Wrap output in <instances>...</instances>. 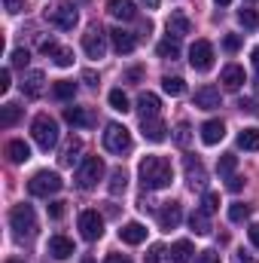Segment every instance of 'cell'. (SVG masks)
<instances>
[{
    "mask_svg": "<svg viewBox=\"0 0 259 263\" xmlns=\"http://www.w3.org/2000/svg\"><path fill=\"white\" fill-rule=\"evenodd\" d=\"M82 80H85L89 86H98V77H95V70H85V73H82Z\"/></svg>",
    "mask_w": 259,
    "mask_h": 263,
    "instance_id": "db71d44e",
    "label": "cell"
},
{
    "mask_svg": "<svg viewBox=\"0 0 259 263\" xmlns=\"http://www.w3.org/2000/svg\"><path fill=\"white\" fill-rule=\"evenodd\" d=\"M82 263H95V260H92V257H85V260H82Z\"/></svg>",
    "mask_w": 259,
    "mask_h": 263,
    "instance_id": "91938a15",
    "label": "cell"
},
{
    "mask_svg": "<svg viewBox=\"0 0 259 263\" xmlns=\"http://www.w3.org/2000/svg\"><path fill=\"white\" fill-rule=\"evenodd\" d=\"M9 223H12L15 239H31L37 233V214H34L31 205H15L9 211Z\"/></svg>",
    "mask_w": 259,
    "mask_h": 263,
    "instance_id": "3957f363",
    "label": "cell"
},
{
    "mask_svg": "<svg viewBox=\"0 0 259 263\" xmlns=\"http://www.w3.org/2000/svg\"><path fill=\"white\" fill-rule=\"evenodd\" d=\"M223 104V98H220V89L217 86H201L198 92H195V107H201V110H217Z\"/></svg>",
    "mask_w": 259,
    "mask_h": 263,
    "instance_id": "5bb4252c",
    "label": "cell"
},
{
    "mask_svg": "<svg viewBox=\"0 0 259 263\" xmlns=\"http://www.w3.org/2000/svg\"><path fill=\"white\" fill-rule=\"evenodd\" d=\"M9 86H12V77H9V70H0V92H9Z\"/></svg>",
    "mask_w": 259,
    "mask_h": 263,
    "instance_id": "681fc988",
    "label": "cell"
},
{
    "mask_svg": "<svg viewBox=\"0 0 259 263\" xmlns=\"http://www.w3.org/2000/svg\"><path fill=\"white\" fill-rule=\"evenodd\" d=\"M174 263H189L192 260V242H186V239H180V242H174L171 245V254H168Z\"/></svg>",
    "mask_w": 259,
    "mask_h": 263,
    "instance_id": "f1b7e54d",
    "label": "cell"
},
{
    "mask_svg": "<svg viewBox=\"0 0 259 263\" xmlns=\"http://www.w3.org/2000/svg\"><path fill=\"white\" fill-rule=\"evenodd\" d=\"M52 59H55V65H58V67H70V65H73V49L58 46V49L52 52Z\"/></svg>",
    "mask_w": 259,
    "mask_h": 263,
    "instance_id": "ab89813d",
    "label": "cell"
},
{
    "mask_svg": "<svg viewBox=\"0 0 259 263\" xmlns=\"http://www.w3.org/2000/svg\"><path fill=\"white\" fill-rule=\"evenodd\" d=\"M189 65H192V70H198V73H204V70L213 67V46H210L207 40H195L192 43V49H189Z\"/></svg>",
    "mask_w": 259,
    "mask_h": 263,
    "instance_id": "30bf717a",
    "label": "cell"
},
{
    "mask_svg": "<svg viewBox=\"0 0 259 263\" xmlns=\"http://www.w3.org/2000/svg\"><path fill=\"white\" fill-rule=\"evenodd\" d=\"M18 117H21V107H18V104H3V107H0V126H3V129L15 126Z\"/></svg>",
    "mask_w": 259,
    "mask_h": 263,
    "instance_id": "4dcf8cb0",
    "label": "cell"
},
{
    "mask_svg": "<svg viewBox=\"0 0 259 263\" xmlns=\"http://www.w3.org/2000/svg\"><path fill=\"white\" fill-rule=\"evenodd\" d=\"M238 147L241 150H259V129H244L238 135Z\"/></svg>",
    "mask_w": 259,
    "mask_h": 263,
    "instance_id": "d6a6232c",
    "label": "cell"
},
{
    "mask_svg": "<svg viewBox=\"0 0 259 263\" xmlns=\"http://www.w3.org/2000/svg\"><path fill=\"white\" fill-rule=\"evenodd\" d=\"M125 187H128V175H125V168H113V172H110V184H107L110 196H122Z\"/></svg>",
    "mask_w": 259,
    "mask_h": 263,
    "instance_id": "83f0119b",
    "label": "cell"
},
{
    "mask_svg": "<svg viewBox=\"0 0 259 263\" xmlns=\"http://www.w3.org/2000/svg\"><path fill=\"white\" fill-rule=\"evenodd\" d=\"M61 187H64V181H61L55 172H37V175L28 181L31 196H52V193H58Z\"/></svg>",
    "mask_w": 259,
    "mask_h": 263,
    "instance_id": "8992f818",
    "label": "cell"
},
{
    "mask_svg": "<svg viewBox=\"0 0 259 263\" xmlns=\"http://www.w3.org/2000/svg\"><path fill=\"white\" fill-rule=\"evenodd\" d=\"M104 263H131V260L125 257V254H110V257H107Z\"/></svg>",
    "mask_w": 259,
    "mask_h": 263,
    "instance_id": "f5cc1de1",
    "label": "cell"
},
{
    "mask_svg": "<svg viewBox=\"0 0 259 263\" xmlns=\"http://www.w3.org/2000/svg\"><path fill=\"white\" fill-rule=\"evenodd\" d=\"M49 254H52L55 260H67V257L73 254V242H70L67 236H52V239H49Z\"/></svg>",
    "mask_w": 259,
    "mask_h": 263,
    "instance_id": "cb8c5ba5",
    "label": "cell"
},
{
    "mask_svg": "<svg viewBox=\"0 0 259 263\" xmlns=\"http://www.w3.org/2000/svg\"><path fill=\"white\" fill-rule=\"evenodd\" d=\"M213 3H220V6H229V3H232V0H213Z\"/></svg>",
    "mask_w": 259,
    "mask_h": 263,
    "instance_id": "680465c9",
    "label": "cell"
},
{
    "mask_svg": "<svg viewBox=\"0 0 259 263\" xmlns=\"http://www.w3.org/2000/svg\"><path fill=\"white\" fill-rule=\"evenodd\" d=\"M247 236H250V242L259 248V223H250V230H247Z\"/></svg>",
    "mask_w": 259,
    "mask_h": 263,
    "instance_id": "f907efd6",
    "label": "cell"
},
{
    "mask_svg": "<svg viewBox=\"0 0 259 263\" xmlns=\"http://www.w3.org/2000/svg\"><path fill=\"white\" fill-rule=\"evenodd\" d=\"M128 80H131V83H134V80H140V67H131V70H128Z\"/></svg>",
    "mask_w": 259,
    "mask_h": 263,
    "instance_id": "11a10c76",
    "label": "cell"
},
{
    "mask_svg": "<svg viewBox=\"0 0 259 263\" xmlns=\"http://www.w3.org/2000/svg\"><path fill=\"white\" fill-rule=\"evenodd\" d=\"M232 263H256V260H253L250 254H244V251H238V254L232 257Z\"/></svg>",
    "mask_w": 259,
    "mask_h": 263,
    "instance_id": "816d5d0a",
    "label": "cell"
},
{
    "mask_svg": "<svg viewBox=\"0 0 259 263\" xmlns=\"http://www.w3.org/2000/svg\"><path fill=\"white\" fill-rule=\"evenodd\" d=\"M49 217L52 220H61L64 217V202H49Z\"/></svg>",
    "mask_w": 259,
    "mask_h": 263,
    "instance_id": "bcb514c9",
    "label": "cell"
},
{
    "mask_svg": "<svg viewBox=\"0 0 259 263\" xmlns=\"http://www.w3.org/2000/svg\"><path fill=\"white\" fill-rule=\"evenodd\" d=\"M107 98H110V107H113V110H119V114L131 110V107H128V95H125L122 89H113V92H110Z\"/></svg>",
    "mask_w": 259,
    "mask_h": 263,
    "instance_id": "8d00e7d4",
    "label": "cell"
},
{
    "mask_svg": "<svg viewBox=\"0 0 259 263\" xmlns=\"http://www.w3.org/2000/svg\"><path fill=\"white\" fill-rule=\"evenodd\" d=\"M226 187H229V190H232V193H238V190H241V187H244V178H241V175H232V178H229V184H226Z\"/></svg>",
    "mask_w": 259,
    "mask_h": 263,
    "instance_id": "7dc6e473",
    "label": "cell"
},
{
    "mask_svg": "<svg viewBox=\"0 0 259 263\" xmlns=\"http://www.w3.org/2000/svg\"><path fill=\"white\" fill-rule=\"evenodd\" d=\"M137 175H140L143 190H165L174 181V168L165 156H143L137 165Z\"/></svg>",
    "mask_w": 259,
    "mask_h": 263,
    "instance_id": "6da1fadb",
    "label": "cell"
},
{
    "mask_svg": "<svg viewBox=\"0 0 259 263\" xmlns=\"http://www.w3.org/2000/svg\"><path fill=\"white\" fill-rule=\"evenodd\" d=\"M101 178H104V159L101 156H85L76 168V187L79 190H95Z\"/></svg>",
    "mask_w": 259,
    "mask_h": 263,
    "instance_id": "7a4b0ae2",
    "label": "cell"
},
{
    "mask_svg": "<svg viewBox=\"0 0 259 263\" xmlns=\"http://www.w3.org/2000/svg\"><path fill=\"white\" fill-rule=\"evenodd\" d=\"M31 135H34V141H37L40 150H52L58 144V123L49 114H40L34 120V126H31Z\"/></svg>",
    "mask_w": 259,
    "mask_h": 263,
    "instance_id": "277c9868",
    "label": "cell"
},
{
    "mask_svg": "<svg viewBox=\"0 0 259 263\" xmlns=\"http://www.w3.org/2000/svg\"><path fill=\"white\" fill-rule=\"evenodd\" d=\"M238 46H241V37H238V34H229V37L223 40V49H226V52H238Z\"/></svg>",
    "mask_w": 259,
    "mask_h": 263,
    "instance_id": "f6af8a7d",
    "label": "cell"
},
{
    "mask_svg": "<svg viewBox=\"0 0 259 263\" xmlns=\"http://www.w3.org/2000/svg\"><path fill=\"white\" fill-rule=\"evenodd\" d=\"M189 227H192L198 236H207V233H210V214H204L201 208L192 211V214H189Z\"/></svg>",
    "mask_w": 259,
    "mask_h": 263,
    "instance_id": "f546056e",
    "label": "cell"
},
{
    "mask_svg": "<svg viewBox=\"0 0 259 263\" xmlns=\"http://www.w3.org/2000/svg\"><path fill=\"white\" fill-rule=\"evenodd\" d=\"M79 236L85 239V242H98L101 236H104V217L98 214V211H82L79 214Z\"/></svg>",
    "mask_w": 259,
    "mask_h": 263,
    "instance_id": "9c48e42d",
    "label": "cell"
},
{
    "mask_svg": "<svg viewBox=\"0 0 259 263\" xmlns=\"http://www.w3.org/2000/svg\"><path fill=\"white\" fill-rule=\"evenodd\" d=\"M223 135H226V126H223V120H207V123L201 126V141H204L207 147L220 144V141H223Z\"/></svg>",
    "mask_w": 259,
    "mask_h": 263,
    "instance_id": "44dd1931",
    "label": "cell"
},
{
    "mask_svg": "<svg viewBox=\"0 0 259 263\" xmlns=\"http://www.w3.org/2000/svg\"><path fill=\"white\" fill-rule=\"evenodd\" d=\"M6 156H9V162L21 165V162L31 159V147H28L25 141H9V144H6Z\"/></svg>",
    "mask_w": 259,
    "mask_h": 263,
    "instance_id": "d4e9b609",
    "label": "cell"
},
{
    "mask_svg": "<svg viewBox=\"0 0 259 263\" xmlns=\"http://www.w3.org/2000/svg\"><path fill=\"white\" fill-rule=\"evenodd\" d=\"M235 165H238V156H235V153H223V156H220V162H217V172H220L223 178H232Z\"/></svg>",
    "mask_w": 259,
    "mask_h": 263,
    "instance_id": "e575fe53",
    "label": "cell"
},
{
    "mask_svg": "<svg viewBox=\"0 0 259 263\" xmlns=\"http://www.w3.org/2000/svg\"><path fill=\"white\" fill-rule=\"evenodd\" d=\"M156 52H159V59H180V40L168 34L165 40H159Z\"/></svg>",
    "mask_w": 259,
    "mask_h": 263,
    "instance_id": "4316f807",
    "label": "cell"
},
{
    "mask_svg": "<svg viewBox=\"0 0 259 263\" xmlns=\"http://www.w3.org/2000/svg\"><path fill=\"white\" fill-rule=\"evenodd\" d=\"M192 31V22H189V15L186 12H171V18H168V34L171 37H186Z\"/></svg>",
    "mask_w": 259,
    "mask_h": 263,
    "instance_id": "ffe728a7",
    "label": "cell"
},
{
    "mask_svg": "<svg viewBox=\"0 0 259 263\" xmlns=\"http://www.w3.org/2000/svg\"><path fill=\"white\" fill-rule=\"evenodd\" d=\"M28 59H31L28 49H15V52H12V67H25L28 65Z\"/></svg>",
    "mask_w": 259,
    "mask_h": 263,
    "instance_id": "ee69618b",
    "label": "cell"
},
{
    "mask_svg": "<svg viewBox=\"0 0 259 263\" xmlns=\"http://www.w3.org/2000/svg\"><path fill=\"white\" fill-rule=\"evenodd\" d=\"M174 141H177V147H189V141H192V126H189L186 120L177 123V129H174Z\"/></svg>",
    "mask_w": 259,
    "mask_h": 263,
    "instance_id": "d590c367",
    "label": "cell"
},
{
    "mask_svg": "<svg viewBox=\"0 0 259 263\" xmlns=\"http://www.w3.org/2000/svg\"><path fill=\"white\" fill-rule=\"evenodd\" d=\"M79 153H82V138H76V135H70L67 138V144H64V150H61V165L64 168H70L73 162H79Z\"/></svg>",
    "mask_w": 259,
    "mask_h": 263,
    "instance_id": "7402d4cb",
    "label": "cell"
},
{
    "mask_svg": "<svg viewBox=\"0 0 259 263\" xmlns=\"http://www.w3.org/2000/svg\"><path fill=\"white\" fill-rule=\"evenodd\" d=\"M107 34H110V43H113V49H116V52H122V55L134 52V46H137V37H134L131 31L113 28V31H107Z\"/></svg>",
    "mask_w": 259,
    "mask_h": 263,
    "instance_id": "9a60e30c",
    "label": "cell"
},
{
    "mask_svg": "<svg viewBox=\"0 0 259 263\" xmlns=\"http://www.w3.org/2000/svg\"><path fill=\"white\" fill-rule=\"evenodd\" d=\"M3 3H6V12H12V15L25 9V0H3Z\"/></svg>",
    "mask_w": 259,
    "mask_h": 263,
    "instance_id": "c3c4849f",
    "label": "cell"
},
{
    "mask_svg": "<svg viewBox=\"0 0 259 263\" xmlns=\"http://www.w3.org/2000/svg\"><path fill=\"white\" fill-rule=\"evenodd\" d=\"M43 89H46V77H43V70H31V73H25V80H21V92H25V98H40Z\"/></svg>",
    "mask_w": 259,
    "mask_h": 263,
    "instance_id": "4fadbf2b",
    "label": "cell"
},
{
    "mask_svg": "<svg viewBox=\"0 0 259 263\" xmlns=\"http://www.w3.org/2000/svg\"><path fill=\"white\" fill-rule=\"evenodd\" d=\"M220 83H223L229 92H238V89L244 86V67L226 65V67H223V73H220Z\"/></svg>",
    "mask_w": 259,
    "mask_h": 263,
    "instance_id": "e0dca14e",
    "label": "cell"
},
{
    "mask_svg": "<svg viewBox=\"0 0 259 263\" xmlns=\"http://www.w3.org/2000/svg\"><path fill=\"white\" fill-rule=\"evenodd\" d=\"M107 12H110L113 18H122V22H134V18H137V6H134L131 0H110V3H107Z\"/></svg>",
    "mask_w": 259,
    "mask_h": 263,
    "instance_id": "d6986e66",
    "label": "cell"
},
{
    "mask_svg": "<svg viewBox=\"0 0 259 263\" xmlns=\"http://www.w3.org/2000/svg\"><path fill=\"white\" fill-rule=\"evenodd\" d=\"M183 172H186V181H189L192 190H204L207 187V172H204V165L195 156H186L183 159Z\"/></svg>",
    "mask_w": 259,
    "mask_h": 263,
    "instance_id": "7c38bea8",
    "label": "cell"
},
{
    "mask_svg": "<svg viewBox=\"0 0 259 263\" xmlns=\"http://www.w3.org/2000/svg\"><path fill=\"white\" fill-rule=\"evenodd\" d=\"M143 3H146L149 9H159V0H143Z\"/></svg>",
    "mask_w": 259,
    "mask_h": 263,
    "instance_id": "6f0895ef",
    "label": "cell"
},
{
    "mask_svg": "<svg viewBox=\"0 0 259 263\" xmlns=\"http://www.w3.org/2000/svg\"><path fill=\"white\" fill-rule=\"evenodd\" d=\"M165 254H168V251H165V245H153V248H149V254L143 257V263H162V260H165Z\"/></svg>",
    "mask_w": 259,
    "mask_h": 263,
    "instance_id": "b9f144b4",
    "label": "cell"
},
{
    "mask_svg": "<svg viewBox=\"0 0 259 263\" xmlns=\"http://www.w3.org/2000/svg\"><path fill=\"white\" fill-rule=\"evenodd\" d=\"M247 217H250V205H244V202H235V205L229 208V220L241 223V220H247Z\"/></svg>",
    "mask_w": 259,
    "mask_h": 263,
    "instance_id": "f35d334b",
    "label": "cell"
},
{
    "mask_svg": "<svg viewBox=\"0 0 259 263\" xmlns=\"http://www.w3.org/2000/svg\"><path fill=\"white\" fill-rule=\"evenodd\" d=\"M52 92H55L58 101H73V98H76V83H73V80H58Z\"/></svg>",
    "mask_w": 259,
    "mask_h": 263,
    "instance_id": "1f68e13d",
    "label": "cell"
},
{
    "mask_svg": "<svg viewBox=\"0 0 259 263\" xmlns=\"http://www.w3.org/2000/svg\"><path fill=\"white\" fill-rule=\"evenodd\" d=\"M180 220H183V205H180V202H165V205L159 208V227H162L165 233L177 230Z\"/></svg>",
    "mask_w": 259,
    "mask_h": 263,
    "instance_id": "8fae6325",
    "label": "cell"
},
{
    "mask_svg": "<svg viewBox=\"0 0 259 263\" xmlns=\"http://www.w3.org/2000/svg\"><path fill=\"white\" fill-rule=\"evenodd\" d=\"M119 239H122L125 245H140V242L146 239V227L137 223V220H131V223H125V227L119 230Z\"/></svg>",
    "mask_w": 259,
    "mask_h": 263,
    "instance_id": "603a6c76",
    "label": "cell"
},
{
    "mask_svg": "<svg viewBox=\"0 0 259 263\" xmlns=\"http://www.w3.org/2000/svg\"><path fill=\"white\" fill-rule=\"evenodd\" d=\"M217 208H220V196H217V193H204V196H201V211H204V214H213Z\"/></svg>",
    "mask_w": 259,
    "mask_h": 263,
    "instance_id": "60d3db41",
    "label": "cell"
},
{
    "mask_svg": "<svg viewBox=\"0 0 259 263\" xmlns=\"http://www.w3.org/2000/svg\"><path fill=\"white\" fill-rule=\"evenodd\" d=\"M192 263H220V254L207 248V251H198V254H195V260H192Z\"/></svg>",
    "mask_w": 259,
    "mask_h": 263,
    "instance_id": "7bdbcfd3",
    "label": "cell"
},
{
    "mask_svg": "<svg viewBox=\"0 0 259 263\" xmlns=\"http://www.w3.org/2000/svg\"><path fill=\"white\" fill-rule=\"evenodd\" d=\"M250 59H253V67H256V73H259V46L250 52Z\"/></svg>",
    "mask_w": 259,
    "mask_h": 263,
    "instance_id": "9f6ffc18",
    "label": "cell"
},
{
    "mask_svg": "<svg viewBox=\"0 0 259 263\" xmlns=\"http://www.w3.org/2000/svg\"><path fill=\"white\" fill-rule=\"evenodd\" d=\"M46 22L55 25L58 31H73L76 22H79V12H76L73 3H55V6L46 9Z\"/></svg>",
    "mask_w": 259,
    "mask_h": 263,
    "instance_id": "5b68a950",
    "label": "cell"
},
{
    "mask_svg": "<svg viewBox=\"0 0 259 263\" xmlns=\"http://www.w3.org/2000/svg\"><path fill=\"white\" fill-rule=\"evenodd\" d=\"M6 263H25V260H6Z\"/></svg>",
    "mask_w": 259,
    "mask_h": 263,
    "instance_id": "94428289",
    "label": "cell"
},
{
    "mask_svg": "<svg viewBox=\"0 0 259 263\" xmlns=\"http://www.w3.org/2000/svg\"><path fill=\"white\" fill-rule=\"evenodd\" d=\"M140 132H143V138L153 141V144H162V141L168 138V129H165V123H162L159 117H153V120H140Z\"/></svg>",
    "mask_w": 259,
    "mask_h": 263,
    "instance_id": "2e32d148",
    "label": "cell"
},
{
    "mask_svg": "<svg viewBox=\"0 0 259 263\" xmlns=\"http://www.w3.org/2000/svg\"><path fill=\"white\" fill-rule=\"evenodd\" d=\"M104 147L110 153H128L131 150V132L119 123H107L104 129Z\"/></svg>",
    "mask_w": 259,
    "mask_h": 263,
    "instance_id": "52a82bcc",
    "label": "cell"
},
{
    "mask_svg": "<svg viewBox=\"0 0 259 263\" xmlns=\"http://www.w3.org/2000/svg\"><path fill=\"white\" fill-rule=\"evenodd\" d=\"M107 37H110V34H107V31H101L98 25H95V28H89V31L82 34V49H85V55H89V59H95V62H98V59H104V55H107Z\"/></svg>",
    "mask_w": 259,
    "mask_h": 263,
    "instance_id": "ba28073f",
    "label": "cell"
},
{
    "mask_svg": "<svg viewBox=\"0 0 259 263\" xmlns=\"http://www.w3.org/2000/svg\"><path fill=\"white\" fill-rule=\"evenodd\" d=\"M238 22H241L247 31H253V28H259V12L250 9V6H247V9H238Z\"/></svg>",
    "mask_w": 259,
    "mask_h": 263,
    "instance_id": "74e56055",
    "label": "cell"
},
{
    "mask_svg": "<svg viewBox=\"0 0 259 263\" xmlns=\"http://www.w3.org/2000/svg\"><path fill=\"white\" fill-rule=\"evenodd\" d=\"M64 120L70 126H76V129H85V126H92L95 120H92V114H85L82 107H64Z\"/></svg>",
    "mask_w": 259,
    "mask_h": 263,
    "instance_id": "484cf974",
    "label": "cell"
},
{
    "mask_svg": "<svg viewBox=\"0 0 259 263\" xmlns=\"http://www.w3.org/2000/svg\"><path fill=\"white\" fill-rule=\"evenodd\" d=\"M159 95H153V92H140V98H137V114H140V120H153V117H159Z\"/></svg>",
    "mask_w": 259,
    "mask_h": 263,
    "instance_id": "ac0fdd59",
    "label": "cell"
},
{
    "mask_svg": "<svg viewBox=\"0 0 259 263\" xmlns=\"http://www.w3.org/2000/svg\"><path fill=\"white\" fill-rule=\"evenodd\" d=\"M162 89H165L168 95H174V98H177V95H183V92H186V83H183L180 77H162Z\"/></svg>",
    "mask_w": 259,
    "mask_h": 263,
    "instance_id": "836d02e7",
    "label": "cell"
}]
</instances>
